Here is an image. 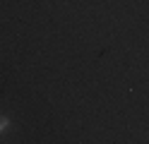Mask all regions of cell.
<instances>
[{
  "instance_id": "cell-1",
  "label": "cell",
  "mask_w": 149,
  "mask_h": 144,
  "mask_svg": "<svg viewBox=\"0 0 149 144\" xmlns=\"http://www.w3.org/2000/svg\"><path fill=\"white\" fill-rule=\"evenodd\" d=\"M7 127H10V118L7 115H0V132H5Z\"/></svg>"
}]
</instances>
